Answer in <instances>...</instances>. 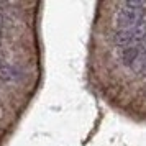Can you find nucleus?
<instances>
[{
	"instance_id": "f257e3e1",
	"label": "nucleus",
	"mask_w": 146,
	"mask_h": 146,
	"mask_svg": "<svg viewBox=\"0 0 146 146\" xmlns=\"http://www.w3.org/2000/svg\"><path fill=\"white\" fill-rule=\"evenodd\" d=\"M146 38V20H143L139 25L133 28H126V30H118L113 35V43L117 46H135L143 43V40Z\"/></svg>"
},
{
	"instance_id": "f03ea898",
	"label": "nucleus",
	"mask_w": 146,
	"mask_h": 146,
	"mask_svg": "<svg viewBox=\"0 0 146 146\" xmlns=\"http://www.w3.org/2000/svg\"><path fill=\"white\" fill-rule=\"evenodd\" d=\"M141 21H143V10L123 7V8H120L118 13H117V23L121 27V30L136 27Z\"/></svg>"
},
{
	"instance_id": "7ed1b4c3",
	"label": "nucleus",
	"mask_w": 146,
	"mask_h": 146,
	"mask_svg": "<svg viewBox=\"0 0 146 146\" xmlns=\"http://www.w3.org/2000/svg\"><path fill=\"white\" fill-rule=\"evenodd\" d=\"M143 53H146V44L143 46L141 43L139 44H135V46H128L123 49V53H121V61H123V64L128 67H133V64L139 59V56Z\"/></svg>"
},
{
	"instance_id": "20e7f679",
	"label": "nucleus",
	"mask_w": 146,
	"mask_h": 146,
	"mask_svg": "<svg viewBox=\"0 0 146 146\" xmlns=\"http://www.w3.org/2000/svg\"><path fill=\"white\" fill-rule=\"evenodd\" d=\"M0 79L5 82H12V80L20 79V72L17 71V67L10 64H0Z\"/></svg>"
},
{
	"instance_id": "39448f33",
	"label": "nucleus",
	"mask_w": 146,
	"mask_h": 146,
	"mask_svg": "<svg viewBox=\"0 0 146 146\" xmlns=\"http://www.w3.org/2000/svg\"><path fill=\"white\" fill-rule=\"evenodd\" d=\"M135 72H138V74H146V53H143L141 56H139V59L133 64L131 67Z\"/></svg>"
},
{
	"instance_id": "423d86ee",
	"label": "nucleus",
	"mask_w": 146,
	"mask_h": 146,
	"mask_svg": "<svg viewBox=\"0 0 146 146\" xmlns=\"http://www.w3.org/2000/svg\"><path fill=\"white\" fill-rule=\"evenodd\" d=\"M145 2H125L123 7H128V8H136V10H143L145 8Z\"/></svg>"
}]
</instances>
